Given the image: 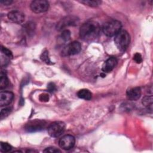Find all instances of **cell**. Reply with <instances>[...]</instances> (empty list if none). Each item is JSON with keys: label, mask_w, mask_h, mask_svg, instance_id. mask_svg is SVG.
Instances as JSON below:
<instances>
[{"label": "cell", "mask_w": 153, "mask_h": 153, "mask_svg": "<svg viewBox=\"0 0 153 153\" xmlns=\"http://www.w3.org/2000/svg\"><path fill=\"white\" fill-rule=\"evenodd\" d=\"M65 130V124L62 121H55L50 124L48 127V133L53 137L60 136Z\"/></svg>", "instance_id": "obj_4"}, {"label": "cell", "mask_w": 153, "mask_h": 153, "mask_svg": "<svg viewBox=\"0 0 153 153\" xmlns=\"http://www.w3.org/2000/svg\"><path fill=\"white\" fill-rule=\"evenodd\" d=\"M14 98V94L11 91H1L0 93V105L5 106L11 103Z\"/></svg>", "instance_id": "obj_11"}, {"label": "cell", "mask_w": 153, "mask_h": 153, "mask_svg": "<svg viewBox=\"0 0 153 153\" xmlns=\"http://www.w3.org/2000/svg\"><path fill=\"white\" fill-rule=\"evenodd\" d=\"M79 23V19L74 16H66L61 19L57 24L56 29L58 30H63L68 26H76Z\"/></svg>", "instance_id": "obj_5"}, {"label": "cell", "mask_w": 153, "mask_h": 153, "mask_svg": "<svg viewBox=\"0 0 153 153\" xmlns=\"http://www.w3.org/2000/svg\"><path fill=\"white\" fill-rule=\"evenodd\" d=\"M77 96L78 97H79L81 99L89 100L91 99V98L92 97V94L90 91V90H88V89L84 88V89H81L78 91Z\"/></svg>", "instance_id": "obj_14"}, {"label": "cell", "mask_w": 153, "mask_h": 153, "mask_svg": "<svg viewBox=\"0 0 153 153\" xmlns=\"http://www.w3.org/2000/svg\"><path fill=\"white\" fill-rule=\"evenodd\" d=\"M43 152H51V153H57V152H60L61 151L58 149L57 148L55 147H48L45 148Z\"/></svg>", "instance_id": "obj_23"}, {"label": "cell", "mask_w": 153, "mask_h": 153, "mask_svg": "<svg viewBox=\"0 0 153 153\" xmlns=\"http://www.w3.org/2000/svg\"><path fill=\"white\" fill-rule=\"evenodd\" d=\"M142 104L144 105L147 109L152 111V96H146L142 99Z\"/></svg>", "instance_id": "obj_15"}, {"label": "cell", "mask_w": 153, "mask_h": 153, "mask_svg": "<svg viewBox=\"0 0 153 153\" xmlns=\"http://www.w3.org/2000/svg\"><path fill=\"white\" fill-rule=\"evenodd\" d=\"M8 18L14 23L20 24L25 20V15L21 11L13 10L8 13Z\"/></svg>", "instance_id": "obj_10"}, {"label": "cell", "mask_w": 153, "mask_h": 153, "mask_svg": "<svg viewBox=\"0 0 153 153\" xmlns=\"http://www.w3.org/2000/svg\"><path fill=\"white\" fill-rule=\"evenodd\" d=\"M121 23L117 20H111L105 22L102 26V31L108 36H115L121 30Z\"/></svg>", "instance_id": "obj_3"}, {"label": "cell", "mask_w": 153, "mask_h": 153, "mask_svg": "<svg viewBox=\"0 0 153 153\" xmlns=\"http://www.w3.org/2000/svg\"><path fill=\"white\" fill-rule=\"evenodd\" d=\"M1 4H2L5 5H10L12 3V1L11 0H5V1H1L0 2Z\"/></svg>", "instance_id": "obj_27"}, {"label": "cell", "mask_w": 153, "mask_h": 153, "mask_svg": "<svg viewBox=\"0 0 153 153\" xmlns=\"http://www.w3.org/2000/svg\"><path fill=\"white\" fill-rule=\"evenodd\" d=\"M133 60L137 63H140L142 62V58L139 53H136L134 56H133Z\"/></svg>", "instance_id": "obj_24"}, {"label": "cell", "mask_w": 153, "mask_h": 153, "mask_svg": "<svg viewBox=\"0 0 153 153\" xmlns=\"http://www.w3.org/2000/svg\"><path fill=\"white\" fill-rule=\"evenodd\" d=\"M39 100L41 102H47L49 100V97L47 94L43 93L39 96Z\"/></svg>", "instance_id": "obj_26"}, {"label": "cell", "mask_w": 153, "mask_h": 153, "mask_svg": "<svg viewBox=\"0 0 153 153\" xmlns=\"http://www.w3.org/2000/svg\"><path fill=\"white\" fill-rule=\"evenodd\" d=\"M126 94L128 100H136L141 96V89L139 87L130 88L127 91Z\"/></svg>", "instance_id": "obj_13"}, {"label": "cell", "mask_w": 153, "mask_h": 153, "mask_svg": "<svg viewBox=\"0 0 153 153\" xmlns=\"http://www.w3.org/2000/svg\"><path fill=\"white\" fill-rule=\"evenodd\" d=\"M31 10L36 13L47 11L49 8V2L46 0H35L30 5Z\"/></svg>", "instance_id": "obj_8"}, {"label": "cell", "mask_w": 153, "mask_h": 153, "mask_svg": "<svg viewBox=\"0 0 153 153\" xmlns=\"http://www.w3.org/2000/svg\"><path fill=\"white\" fill-rule=\"evenodd\" d=\"M81 50V44L78 41H75L64 47L62 51V54L63 56L75 55L79 53Z\"/></svg>", "instance_id": "obj_7"}, {"label": "cell", "mask_w": 153, "mask_h": 153, "mask_svg": "<svg viewBox=\"0 0 153 153\" xmlns=\"http://www.w3.org/2000/svg\"><path fill=\"white\" fill-rule=\"evenodd\" d=\"M117 64V60L114 57H111L108 59L103 65L102 70L104 72H109L112 71Z\"/></svg>", "instance_id": "obj_12"}, {"label": "cell", "mask_w": 153, "mask_h": 153, "mask_svg": "<svg viewBox=\"0 0 153 153\" xmlns=\"http://www.w3.org/2000/svg\"><path fill=\"white\" fill-rule=\"evenodd\" d=\"M75 143V137L71 134H66L60 138L59 142V145L63 149L69 150L74 147Z\"/></svg>", "instance_id": "obj_9"}, {"label": "cell", "mask_w": 153, "mask_h": 153, "mask_svg": "<svg viewBox=\"0 0 153 153\" xmlns=\"http://www.w3.org/2000/svg\"><path fill=\"white\" fill-rule=\"evenodd\" d=\"M8 84L9 81L7 75L2 72L0 75V88L4 89L6 88L8 85Z\"/></svg>", "instance_id": "obj_16"}, {"label": "cell", "mask_w": 153, "mask_h": 153, "mask_svg": "<svg viewBox=\"0 0 153 153\" xmlns=\"http://www.w3.org/2000/svg\"><path fill=\"white\" fill-rule=\"evenodd\" d=\"M60 38L63 41H68L71 39V32L68 29H64L60 35Z\"/></svg>", "instance_id": "obj_19"}, {"label": "cell", "mask_w": 153, "mask_h": 153, "mask_svg": "<svg viewBox=\"0 0 153 153\" xmlns=\"http://www.w3.org/2000/svg\"><path fill=\"white\" fill-rule=\"evenodd\" d=\"M46 126V122L42 120H33L29 121L25 126V129L29 133L39 131L43 130Z\"/></svg>", "instance_id": "obj_6"}, {"label": "cell", "mask_w": 153, "mask_h": 153, "mask_svg": "<svg viewBox=\"0 0 153 153\" xmlns=\"http://www.w3.org/2000/svg\"><path fill=\"white\" fill-rule=\"evenodd\" d=\"M130 35L126 30H121L115 35V44L121 51H124L127 49L130 44Z\"/></svg>", "instance_id": "obj_2"}, {"label": "cell", "mask_w": 153, "mask_h": 153, "mask_svg": "<svg viewBox=\"0 0 153 153\" xmlns=\"http://www.w3.org/2000/svg\"><path fill=\"white\" fill-rule=\"evenodd\" d=\"M1 54H3L4 56H5L6 57H7L8 58L12 59L13 57V54L11 53V51L8 50V48H7L6 47H4L3 46L1 47Z\"/></svg>", "instance_id": "obj_22"}, {"label": "cell", "mask_w": 153, "mask_h": 153, "mask_svg": "<svg viewBox=\"0 0 153 153\" xmlns=\"http://www.w3.org/2000/svg\"><path fill=\"white\" fill-rule=\"evenodd\" d=\"M101 27L99 24L94 21H88L80 27V37L85 41H91L99 37Z\"/></svg>", "instance_id": "obj_1"}, {"label": "cell", "mask_w": 153, "mask_h": 153, "mask_svg": "<svg viewBox=\"0 0 153 153\" xmlns=\"http://www.w3.org/2000/svg\"><path fill=\"white\" fill-rule=\"evenodd\" d=\"M81 3L90 6V7H97L99 5H100V4L102 3L101 1H98V0H84V1H80Z\"/></svg>", "instance_id": "obj_17"}, {"label": "cell", "mask_w": 153, "mask_h": 153, "mask_svg": "<svg viewBox=\"0 0 153 153\" xmlns=\"http://www.w3.org/2000/svg\"><path fill=\"white\" fill-rule=\"evenodd\" d=\"M40 58H41V60L42 62H44V63H45L46 64H48V65L52 64V62L50 60L49 56H48V51L47 50H45L42 53V54L40 56Z\"/></svg>", "instance_id": "obj_18"}, {"label": "cell", "mask_w": 153, "mask_h": 153, "mask_svg": "<svg viewBox=\"0 0 153 153\" xmlns=\"http://www.w3.org/2000/svg\"><path fill=\"white\" fill-rule=\"evenodd\" d=\"M47 88H48V90L51 92V93H53L54 92V91L56 90V85L53 82H50L47 85Z\"/></svg>", "instance_id": "obj_25"}, {"label": "cell", "mask_w": 153, "mask_h": 153, "mask_svg": "<svg viewBox=\"0 0 153 153\" xmlns=\"http://www.w3.org/2000/svg\"><path fill=\"white\" fill-rule=\"evenodd\" d=\"M12 146L6 142H1L0 144V150L2 152H7L11 150Z\"/></svg>", "instance_id": "obj_20"}, {"label": "cell", "mask_w": 153, "mask_h": 153, "mask_svg": "<svg viewBox=\"0 0 153 153\" xmlns=\"http://www.w3.org/2000/svg\"><path fill=\"white\" fill-rule=\"evenodd\" d=\"M11 107H7V108H5L4 109H2L1 111V114H0V118L1 119H3L4 118H5L6 117H7L11 112Z\"/></svg>", "instance_id": "obj_21"}]
</instances>
